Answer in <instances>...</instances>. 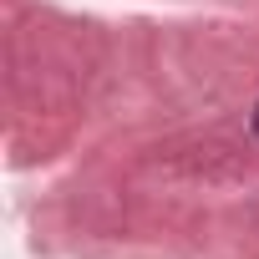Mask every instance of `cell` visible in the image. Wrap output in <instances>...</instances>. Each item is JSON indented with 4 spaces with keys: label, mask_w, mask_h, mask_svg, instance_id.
<instances>
[{
    "label": "cell",
    "mask_w": 259,
    "mask_h": 259,
    "mask_svg": "<svg viewBox=\"0 0 259 259\" xmlns=\"http://www.w3.org/2000/svg\"><path fill=\"white\" fill-rule=\"evenodd\" d=\"M254 138H259V107H254Z\"/></svg>",
    "instance_id": "1"
}]
</instances>
